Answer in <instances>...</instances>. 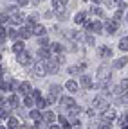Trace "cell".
I'll use <instances>...</instances> for the list:
<instances>
[{"mask_svg":"<svg viewBox=\"0 0 128 129\" xmlns=\"http://www.w3.org/2000/svg\"><path fill=\"white\" fill-rule=\"evenodd\" d=\"M14 56H16V63L20 64L22 68H31L34 64V57H33V54H31L27 48L24 52H20V54H14Z\"/></svg>","mask_w":128,"mask_h":129,"instance_id":"1","label":"cell"},{"mask_svg":"<svg viewBox=\"0 0 128 129\" xmlns=\"http://www.w3.org/2000/svg\"><path fill=\"white\" fill-rule=\"evenodd\" d=\"M31 68H33V70H31V72H33V75H34V77H38V79H43V77L47 75V67H45V61H36Z\"/></svg>","mask_w":128,"mask_h":129,"instance_id":"2","label":"cell"},{"mask_svg":"<svg viewBox=\"0 0 128 129\" xmlns=\"http://www.w3.org/2000/svg\"><path fill=\"white\" fill-rule=\"evenodd\" d=\"M92 108H94V109H101V111L106 109V108H108V99H106L105 95H101V93L96 95L94 99H92Z\"/></svg>","mask_w":128,"mask_h":129,"instance_id":"3","label":"cell"},{"mask_svg":"<svg viewBox=\"0 0 128 129\" xmlns=\"http://www.w3.org/2000/svg\"><path fill=\"white\" fill-rule=\"evenodd\" d=\"M51 57H52V52H51L49 47H40L36 50V61H47Z\"/></svg>","mask_w":128,"mask_h":129,"instance_id":"4","label":"cell"},{"mask_svg":"<svg viewBox=\"0 0 128 129\" xmlns=\"http://www.w3.org/2000/svg\"><path fill=\"white\" fill-rule=\"evenodd\" d=\"M58 102H60V106H61L63 109H67V111H70V109H74V108L78 106L72 97H60Z\"/></svg>","mask_w":128,"mask_h":129,"instance_id":"5","label":"cell"},{"mask_svg":"<svg viewBox=\"0 0 128 129\" xmlns=\"http://www.w3.org/2000/svg\"><path fill=\"white\" fill-rule=\"evenodd\" d=\"M78 84L81 86V88H85V90H90V88H94V81H92V77L87 75V74H79Z\"/></svg>","mask_w":128,"mask_h":129,"instance_id":"6","label":"cell"},{"mask_svg":"<svg viewBox=\"0 0 128 129\" xmlns=\"http://www.w3.org/2000/svg\"><path fill=\"white\" fill-rule=\"evenodd\" d=\"M9 23L11 25H22V23H25V14L22 11H16L14 14L9 16Z\"/></svg>","mask_w":128,"mask_h":129,"instance_id":"7","label":"cell"},{"mask_svg":"<svg viewBox=\"0 0 128 129\" xmlns=\"http://www.w3.org/2000/svg\"><path fill=\"white\" fill-rule=\"evenodd\" d=\"M6 104H7L11 109L20 108V95H18V93H11L7 99H6Z\"/></svg>","mask_w":128,"mask_h":129,"instance_id":"8","label":"cell"},{"mask_svg":"<svg viewBox=\"0 0 128 129\" xmlns=\"http://www.w3.org/2000/svg\"><path fill=\"white\" fill-rule=\"evenodd\" d=\"M98 56L101 59H110L114 56V50H112L110 47H106V45H101V47H98Z\"/></svg>","mask_w":128,"mask_h":129,"instance_id":"9","label":"cell"},{"mask_svg":"<svg viewBox=\"0 0 128 129\" xmlns=\"http://www.w3.org/2000/svg\"><path fill=\"white\" fill-rule=\"evenodd\" d=\"M31 90H33V86H31L29 81H22L20 86H18V90H16V93H18L20 97H25V95H29V93H31Z\"/></svg>","mask_w":128,"mask_h":129,"instance_id":"10","label":"cell"},{"mask_svg":"<svg viewBox=\"0 0 128 129\" xmlns=\"http://www.w3.org/2000/svg\"><path fill=\"white\" fill-rule=\"evenodd\" d=\"M45 67H47V74H58L60 72V64L54 61V57H51V59H47L45 61Z\"/></svg>","mask_w":128,"mask_h":129,"instance_id":"11","label":"cell"},{"mask_svg":"<svg viewBox=\"0 0 128 129\" xmlns=\"http://www.w3.org/2000/svg\"><path fill=\"white\" fill-rule=\"evenodd\" d=\"M126 64H128V57H126V56H123V57H117V59H114L110 67L114 68V70H121V68H124V67H126Z\"/></svg>","mask_w":128,"mask_h":129,"instance_id":"12","label":"cell"},{"mask_svg":"<svg viewBox=\"0 0 128 129\" xmlns=\"http://www.w3.org/2000/svg\"><path fill=\"white\" fill-rule=\"evenodd\" d=\"M24 50H25V41H24V40L13 41V45H11V52H13V54H20V52H24Z\"/></svg>","mask_w":128,"mask_h":129,"instance_id":"13","label":"cell"},{"mask_svg":"<svg viewBox=\"0 0 128 129\" xmlns=\"http://www.w3.org/2000/svg\"><path fill=\"white\" fill-rule=\"evenodd\" d=\"M42 120H43L45 124H54V122H56V115H54L51 109H43V111H42Z\"/></svg>","mask_w":128,"mask_h":129,"instance_id":"14","label":"cell"},{"mask_svg":"<svg viewBox=\"0 0 128 129\" xmlns=\"http://www.w3.org/2000/svg\"><path fill=\"white\" fill-rule=\"evenodd\" d=\"M65 90H67L69 93H78V91H79L78 81H76V79H69V81H65Z\"/></svg>","mask_w":128,"mask_h":129,"instance_id":"15","label":"cell"},{"mask_svg":"<svg viewBox=\"0 0 128 129\" xmlns=\"http://www.w3.org/2000/svg\"><path fill=\"white\" fill-rule=\"evenodd\" d=\"M49 48H51V52H52L54 56H56V54H63V52H65V45L60 43V41H51Z\"/></svg>","mask_w":128,"mask_h":129,"instance_id":"16","label":"cell"},{"mask_svg":"<svg viewBox=\"0 0 128 129\" xmlns=\"http://www.w3.org/2000/svg\"><path fill=\"white\" fill-rule=\"evenodd\" d=\"M33 38V32H31V29L29 27H20L18 29V40H24V41H27V40H31Z\"/></svg>","mask_w":128,"mask_h":129,"instance_id":"17","label":"cell"},{"mask_svg":"<svg viewBox=\"0 0 128 129\" xmlns=\"http://www.w3.org/2000/svg\"><path fill=\"white\" fill-rule=\"evenodd\" d=\"M101 117H103V122H112V120L116 118V109L108 106L106 109H103V115Z\"/></svg>","mask_w":128,"mask_h":129,"instance_id":"18","label":"cell"},{"mask_svg":"<svg viewBox=\"0 0 128 129\" xmlns=\"http://www.w3.org/2000/svg\"><path fill=\"white\" fill-rule=\"evenodd\" d=\"M87 20H88V18H87V13H85V11H79V13L74 14V23H76V25H83Z\"/></svg>","mask_w":128,"mask_h":129,"instance_id":"19","label":"cell"},{"mask_svg":"<svg viewBox=\"0 0 128 129\" xmlns=\"http://www.w3.org/2000/svg\"><path fill=\"white\" fill-rule=\"evenodd\" d=\"M105 29H106L108 34H116L117 29H119V23H117V22H114V20H110V22H106V23H105Z\"/></svg>","mask_w":128,"mask_h":129,"instance_id":"20","label":"cell"},{"mask_svg":"<svg viewBox=\"0 0 128 129\" xmlns=\"http://www.w3.org/2000/svg\"><path fill=\"white\" fill-rule=\"evenodd\" d=\"M45 34H47V29H45L42 23H36V25H34V29H33V36H36V38H38V36H45Z\"/></svg>","mask_w":128,"mask_h":129,"instance_id":"21","label":"cell"},{"mask_svg":"<svg viewBox=\"0 0 128 129\" xmlns=\"http://www.w3.org/2000/svg\"><path fill=\"white\" fill-rule=\"evenodd\" d=\"M22 104H24L25 108H34V106H36V101H34L31 95H25V97H22Z\"/></svg>","mask_w":128,"mask_h":129,"instance_id":"22","label":"cell"},{"mask_svg":"<svg viewBox=\"0 0 128 129\" xmlns=\"http://www.w3.org/2000/svg\"><path fill=\"white\" fill-rule=\"evenodd\" d=\"M20 127V124H18V118L16 117H7V129H18Z\"/></svg>","mask_w":128,"mask_h":129,"instance_id":"23","label":"cell"},{"mask_svg":"<svg viewBox=\"0 0 128 129\" xmlns=\"http://www.w3.org/2000/svg\"><path fill=\"white\" fill-rule=\"evenodd\" d=\"M36 43H38V47H49L51 45V38L47 36V34L45 36H38L36 38Z\"/></svg>","mask_w":128,"mask_h":129,"instance_id":"24","label":"cell"},{"mask_svg":"<svg viewBox=\"0 0 128 129\" xmlns=\"http://www.w3.org/2000/svg\"><path fill=\"white\" fill-rule=\"evenodd\" d=\"M117 47H119V50H121V52H128V36H123V38L119 40Z\"/></svg>","mask_w":128,"mask_h":129,"instance_id":"25","label":"cell"},{"mask_svg":"<svg viewBox=\"0 0 128 129\" xmlns=\"http://www.w3.org/2000/svg\"><path fill=\"white\" fill-rule=\"evenodd\" d=\"M83 41H85L88 47H94V45H96V38H94L92 32H87V34H83Z\"/></svg>","mask_w":128,"mask_h":129,"instance_id":"26","label":"cell"},{"mask_svg":"<svg viewBox=\"0 0 128 129\" xmlns=\"http://www.w3.org/2000/svg\"><path fill=\"white\" fill-rule=\"evenodd\" d=\"M6 38H9V40H13V41H16V40H18V30L13 29V27H7V34H6Z\"/></svg>","mask_w":128,"mask_h":129,"instance_id":"27","label":"cell"},{"mask_svg":"<svg viewBox=\"0 0 128 129\" xmlns=\"http://www.w3.org/2000/svg\"><path fill=\"white\" fill-rule=\"evenodd\" d=\"M29 117L33 118L34 122H40V120H42V111H40V109H31V111H29Z\"/></svg>","mask_w":128,"mask_h":129,"instance_id":"28","label":"cell"},{"mask_svg":"<svg viewBox=\"0 0 128 129\" xmlns=\"http://www.w3.org/2000/svg\"><path fill=\"white\" fill-rule=\"evenodd\" d=\"M47 106H49V101H47V99H43V97L36 101V109L43 111V109H47Z\"/></svg>","mask_w":128,"mask_h":129,"instance_id":"29","label":"cell"},{"mask_svg":"<svg viewBox=\"0 0 128 129\" xmlns=\"http://www.w3.org/2000/svg\"><path fill=\"white\" fill-rule=\"evenodd\" d=\"M6 91H9V81L0 77V93H6Z\"/></svg>","mask_w":128,"mask_h":129,"instance_id":"30","label":"cell"},{"mask_svg":"<svg viewBox=\"0 0 128 129\" xmlns=\"http://www.w3.org/2000/svg\"><path fill=\"white\" fill-rule=\"evenodd\" d=\"M92 32H94V34H101V32H103L101 22H92Z\"/></svg>","mask_w":128,"mask_h":129,"instance_id":"31","label":"cell"},{"mask_svg":"<svg viewBox=\"0 0 128 129\" xmlns=\"http://www.w3.org/2000/svg\"><path fill=\"white\" fill-rule=\"evenodd\" d=\"M90 13H92L94 16H98V18H103V16H105V11H103L101 7H98V6L92 7V9H90Z\"/></svg>","mask_w":128,"mask_h":129,"instance_id":"32","label":"cell"},{"mask_svg":"<svg viewBox=\"0 0 128 129\" xmlns=\"http://www.w3.org/2000/svg\"><path fill=\"white\" fill-rule=\"evenodd\" d=\"M29 95H31V97H33V99H34V101H38V99H42V97H43V93H42V90H38V88H36V90H31V93H29Z\"/></svg>","mask_w":128,"mask_h":129,"instance_id":"33","label":"cell"},{"mask_svg":"<svg viewBox=\"0 0 128 129\" xmlns=\"http://www.w3.org/2000/svg\"><path fill=\"white\" fill-rule=\"evenodd\" d=\"M52 6L56 11H63L65 9V4H63V0H52Z\"/></svg>","mask_w":128,"mask_h":129,"instance_id":"34","label":"cell"},{"mask_svg":"<svg viewBox=\"0 0 128 129\" xmlns=\"http://www.w3.org/2000/svg\"><path fill=\"white\" fill-rule=\"evenodd\" d=\"M54 61L60 64V67H61V64H67V59H65V56H63V54H56V56H54Z\"/></svg>","mask_w":128,"mask_h":129,"instance_id":"35","label":"cell"},{"mask_svg":"<svg viewBox=\"0 0 128 129\" xmlns=\"http://www.w3.org/2000/svg\"><path fill=\"white\" fill-rule=\"evenodd\" d=\"M123 13H124V11H121V9H117V11L114 13V16H112V20H114V22H117V23H119V22L123 20Z\"/></svg>","mask_w":128,"mask_h":129,"instance_id":"36","label":"cell"},{"mask_svg":"<svg viewBox=\"0 0 128 129\" xmlns=\"http://www.w3.org/2000/svg\"><path fill=\"white\" fill-rule=\"evenodd\" d=\"M67 74H69V75H76V74H79V68H78V64L67 67Z\"/></svg>","mask_w":128,"mask_h":129,"instance_id":"37","label":"cell"},{"mask_svg":"<svg viewBox=\"0 0 128 129\" xmlns=\"http://www.w3.org/2000/svg\"><path fill=\"white\" fill-rule=\"evenodd\" d=\"M117 86L121 88V91H126V90H128V79H121Z\"/></svg>","mask_w":128,"mask_h":129,"instance_id":"38","label":"cell"},{"mask_svg":"<svg viewBox=\"0 0 128 129\" xmlns=\"http://www.w3.org/2000/svg\"><path fill=\"white\" fill-rule=\"evenodd\" d=\"M78 68H79V74H83V72L88 68V63H87V61H81V63H78Z\"/></svg>","mask_w":128,"mask_h":129,"instance_id":"39","label":"cell"},{"mask_svg":"<svg viewBox=\"0 0 128 129\" xmlns=\"http://www.w3.org/2000/svg\"><path fill=\"white\" fill-rule=\"evenodd\" d=\"M6 23H9V16L6 13H0V25H6Z\"/></svg>","mask_w":128,"mask_h":129,"instance_id":"40","label":"cell"},{"mask_svg":"<svg viewBox=\"0 0 128 129\" xmlns=\"http://www.w3.org/2000/svg\"><path fill=\"white\" fill-rule=\"evenodd\" d=\"M6 34H7V27L6 25H0V40H4Z\"/></svg>","mask_w":128,"mask_h":129,"instance_id":"41","label":"cell"},{"mask_svg":"<svg viewBox=\"0 0 128 129\" xmlns=\"http://www.w3.org/2000/svg\"><path fill=\"white\" fill-rule=\"evenodd\" d=\"M56 120H58V122H60L61 125H63V124H65V122H69V118H67L65 115H58V117H56Z\"/></svg>","mask_w":128,"mask_h":129,"instance_id":"42","label":"cell"},{"mask_svg":"<svg viewBox=\"0 0 128 129\" xmlns=\"http://www.w3.org/2000/svg\"><path fill=\"white\" fill-rule=\"evenodd\" d=\"M16 2H18V4H16L18 7H25V6H27V4L31 2V0H16Z\"/></svg>","mask_w":128,"mask_h":129,"instance_id":"43","label":"cell"},{"mask_svg":"<svg viewBox=\"0 0 128 129\" xmlns=\"http://www.w3.org/2000/svg\"><path fill=\"white\" fill-rule=\"evenodd\" d=\"M61 129H72V124L70 122H65V124L61 125Z\"/></svg>","mask_w":128,"mask_h":129,"instance_id":"44","label":"cell"},{"mask_svg":"<svg viewBox=\"0 0 128 129\" xmlns=\"http://www.w3.org/2000/svg\"><path fill=\"white\" fill-rule=\"evenodd\" d=\"M4 74H6V68H4V64L0 63V77H4Z\"/></svg>","mask_w":128,"mask_h":129,"instance_id":"45","label":"cell"},{"mask_svg":"<svg viewBox=\"0 0 128 129\" xmlns=\"http://www.w3.org/2000/svg\"><path fill=\"white\" fill-rule=\"evenodd\" d=\"M49 129H61V125H58V124H49Z\"/></svg>","mask_w":128,"mask_h":129,"instance_id":"46","label":"cell"},{"mask_svg":"<svg viewBox=\"0 0 128 129\" xmlns=\"http://www.w3.org/2000/svg\"><path fill=\"white\" fill-rule=\"evenodd\" d=\"M126 7H128V6H126V4H124V2H121V4H119V9H121V11H124V9H126Z\"/></svg>","mask_w":128,"mask_h":129,"instance_id":"47","label":"cell"},{"mask_svg":"<svg viewBox=\"0 0 128 129\" xmlns=\"http://www.w3.org/2000/svg\"><path fill=\"white\" fill-rule=\"evenodd\" d=\"M87 117H94V109H87Z\"/></svg>","mask_w":128,"mask_h":129,"instance_id":"48","label":"cell"},{"mask_svg":"<svg viewBox=\"0 0 128 129\" xmlns=\"http://www.w3.org/2000/svg\"><path fill=\"white\" fill-rule=\"evenodd\" d=\"M18 129H33V125H20Z\"/></svg>","mask_w":128,"mask_h":129,"instance_id":"49","label":"cell"},{"mask_svg":"<svg viewBox=\"0 0 128 129\" xmlns=\"http://www.w3.org/2000/svg\"><path fill=\"white\" fill-rule=\"evenodd\" d=\"M124 120H126V122H128V111H126V113H124Z\"/></svg>","mask_w":128,"mask_h":129,"instance_id":"50","label":"cell"},{"mask_svg":"<svg viewBox=\"0 0 128 129\" xmlns=\"http://www.w3.org/2000/svg\"><path fill=\"white\" fill-rule=\"evenodd\" d=\"M112 2H116V4H121V2H123V0H112Z\"/></svg>","mask_w":128,"mask_h":129,"instance_id":"51","label":"cell"},{"mask_svg":"<svg viewBox=\"0 0 128 129\" xmlns=\"http://www.w3.org/2000/svg\"><path fill=\"white\" fill-rule=\"evenodd\" d=\"M121 129H128V125H126V124H123V125H121Z\"/></svg>","mask_w":128,"mask_h":129,"instance_id":"52","label":"cell"},{"mask_svg":"<svg viewBox=\"0 0 128 129\" xmlns=\"http://www.w3.org/2000/svg\"><path fill=\"white\" fill-rule=\"evenodd\" d=\"M0 61H2V52H0Z\"/></svg>","mask_w":128,"mask_h":129,"instance_id":"53","label":"cell"},{"mask_svg":"<svg viewBox=\"0 0 128 129\" xmlns=\"http://www.w3.org/2000/svg\"><path fill=\"white\" fill-rule=\"evenodd\" d=\"M0 129H7V127H2V125H0Z\"/></svg>","mask_w":128,"mask_h":129,"instance_id":"54","label":"cell"},{"mask_svg":"<svg viewBox=\"0 0 128 129\" xmlns=\"http://www.w3.org/2000/svg\"><path fill=\"white\" fill-rule=\"evenodd\" d=\"M126 22H128V13H126Z\"/></svg>","mask_w":128,"mask_h":129,"instance_id":"55","label":"cell"},{"mask_svg":"<svg viewBox=\"0 0 128 129\" xmlns=\"http://www.w3.org/2000/svg\"><path fill=\"white\" fill-rule=\"evenodd\" d=\"M0 122H2V117H0Z\"/></svg>","mask_w":128,"mask_h":129,"instance_id":"56","label":"cell"}]
</instances>
